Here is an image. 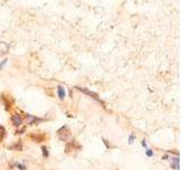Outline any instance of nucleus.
Masks as SVG:
<instances>
[{
	"label": "nucleus",
	"instance_id": "obj_5",
	"mask_svg": "<svg viewBox=\"0 0 182 170\" xmlns=\"http://www.w3.org/2000/svg\"><path fill=\"white\" fill-rule=\"evenodd\" d=\"M179 164H180V161H179V158H175L172 160V163H171V168L174 170H179L180 169V167H179Z\"/></svg>",
	"mask_w": 182,
	"mask_h": 170
},
{
	"label": "nucleus",
	"instance_id": "obj_13",
	"mask_svg": "<svg viewBox=\"0 0 182 170\" xmlns=\"http://www.w3.org/2000/svg\"><path fill=\"white\" fill-rule=\"evenodd\" d=\"M146 154L148 155V156H153V151H152V150H149V148H148V150H147V151H146Z\"/></svg>",
	"mask_w": 182,
	"mask_h": 170
},
{
	"label": "nucleus",
	"instance_id": "obj_11",
	"mask_svg": "<svg viewBox=\"0 0 182 170\" xmlns=\"http://www.w3.org/2000/svg\"><path fill=\"white\" fill-rule=\"evenodd\" d=\"M134 140H136V136H134L133 134H131V135L129 136V143H130V144H132V143L134 142Z\"/></svg>",
	"mask_w": 182,
	"mask_h": 170
},
{
	"label": "nucleus",
	"instance_id": "obj_6",
	"mask_svg": "<svg viewBox=\"0 0 182 170\" xmlns=\"http://www.w3.org/2000/svg\"><path fill=\"white\" fill-rule=\"evenodd\" d=\"M9 148H10V150H16V151H22V148H23L22 142H21V141H20V142H16L14 145H12Z\"/></svg>",
	"mask_w": 182,
	"mask_h": 170
},
{
	"label": "nucleus",
	"instance_id": "obj_4",
	"mask_svg": "<svg viewBox=\"0 0 182 170\" xmlns=\"http://www.w3.org/2000/svg\"><path fill=\"white\" fill-rule=\"evenodd\" d=\"M57 94H58L59 100H64V99H65V96H66L65 88H64V86H62V85H58V86H57Z\"/></svg>",
	"mask_w": 182,
	"mask_h": 170
},
{
	"label": "nucleus",
	"instance_id": "obj_9",
	"mask_svg": "<svg viewBox=\"0 0 182 170\" xmlns=\"http://www.w3.org/2000/svg\"><path fill=\"white\" fill-rule=\"evenodd\" d=\"M41 150H42V155H44V158H48V156H49V151H48V148L44 145V146L41 148Z\"/></svg>",
	"mask_w": 182,
	"mask_h": 170
},
{
	"label": "nucleus",
	"instance_id": "obj_2",
	"mask_svg": "<svg viewBox=\"0 0 182 170\" xmlns=\"http://www.w3.org/2000/svg\"><path fill=\"white\" fill-rule=\"evenodd\" d=\"M12 123L15 127H21L23 124V118L20 115H13L12 116Z\"/></svg>",
	"mask_w": 182,
	"mask_h": 170
},
{
	"label": "nucleus",
	"instance_id": "obj_1",
	"mask_svg": "<svg viewBox=\"0 0 182 170\" xmlns=\"http://www.w3.org/2000/svg\"><path fill=\"white\" fill-rule=\"evenodd\" d=\"M75 89H78L79 91H81V92H83L84 94H87V95L91 96L92 99H95V100H97L98 102H100L102 103V101H100V99H99V96H98V94L97 93H95V92H92V91H90V90L86 89V88H75Z\"/></svg>",
	"mask_w": 182,
	"mask_h": 170
},
{
	"label": "nucleus",
	"instance_id": "obj_10",
	"mask_svg": "<svg viewBox=\"0 0 182 170\" xmlns=\"http://www.w3.org/2000/svg\"><path fill=\"white\" fill-rule=\"evenodd\" d=\"M16 167L20 170H26V167L24 164H22V163H16Z\"/></svg>",
	"mask_w": 182,
	"mask_h": 170
},
{
	"label": "nucleus",
	"instance_id": "obj_14",
	"mask_svg": "<svg viewBox=\"0 0 182 170\" xmlns=\"http://www.w3.org/2000/svg\"><path fill=\"white\" fill-rule=\"evenodd\" d=\"M24 132H25V128H22V129H20V131H17V132H16V135H18V134H22V133H24Z\"/></svg>",
	"mask_w": 182,
	"mask_h": 170
},
{
	"label": "nucleus",
	"instance_id": "obj_12",
	"mask_svg": "<svg viewBox=\"0 0 182 170\" xmlns=\"http://www.w3.org/2000/svg\"><path fill=\"white\" fill-rule=\"evenodd\" d=\"M6 64H7V59L2 60V61H1V64H0V69H2V68H4V66H5Z\"/></svg>",
	"mask_w": 182,
	"mask_h": 170
},
{
	"label": "nucleus",
	"instance_id": "obj_3",
	"mask_svg": "<svg viewBox=\"0 0 182 170\" xmlns=\"http://www.w3.org/2000/svg\"><path fill=\"white\" fill-rule=\"evenodd\" d=\"M26 119L29 120V125H31V126L38 125L39 123H41V121H42V119L41 118H38V117H36V116H32V115H26Z\"/></svg>",
	"mask_w": 182,
	"mask_h": 170
},
{
	"label": "nucleus",
	"instance_id": "obj_8",
	"mask_svg": "<svg viewBox=\"0 0 182 170\" xmlns=\"http://www.w3.org/2000/svg\"><path fill=\"white\" fill-rule=\"evenodd\" d=\"M31 138H32V141H34V142H36V143H39V142H42V141L44 140V136H40V135H31Z\"/></svg>",
	"mask_w": 182,
	"mask_h": 170
},
{
	"label": "nucleus",
	"instance_id": "obj_7",
	"mask_svg": "<svg viewBox=\"0 0 182 170\" xmlns=\"http://www.w3.org/2000/svg\"><path fill=\"white\" fill-rule=\"evenodd\" d=\"M6 135H7L6 128H5L2 125H0V141H4V138L6 137Z\"/></svg>",
	"mask_w": 182,
	"mask_h": 170
},
{
	"label": "nucleus",
	"instance_id": "obj_15",
	"mask_svg": "<svg viewBox=\"0 0 182 170\" xmlns=\"http://www.w3.org/2000/svg\"><path fill=\"white\" fill-rule=\"evenodd\" d=\"M142 146H144V148H147V143H146L145 140L142 141Z\"/></svg>",
	"mask_w": 182,
	"mask_h": 170
}]
</instances>
